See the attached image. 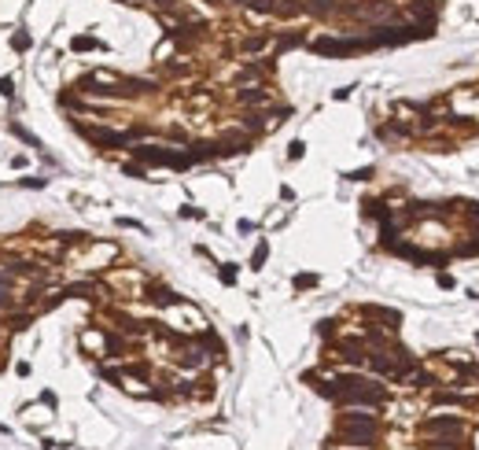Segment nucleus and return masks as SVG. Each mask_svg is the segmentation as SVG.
<instances>
[{
	"label": "nucleus",
	"mask_w": 479,
	"mask_h": 450,
	"mask_svg": "<svg viewBox=\"0 0 479 450\" xmlns=\"http://www.w3.org/2000/svg\"><path fill=\"white\" fill-rule=\"evenodd\" d=\"M421 439H464L468 435V425H464V417L457 413H431L421 421Z\"/></svg>",
	"instance_id": "1"
},
{
	"label": "nucleus",
	"mask_w": 479,
	"mask_h": 450,
	"mask_svg": "<svg viewBox=\"0 0 479 450\" xmlns=\"http://www.w3.org/2000/svg\"><path fill=\"white\" fill-rule=\"evenodd\" d=\"M232 100L240 103V107H262V103H269V89L266 85H240V89L232 92Z\"/></svg>",
	"instance_id": "2"
},
{
	"label": "nucleus",
	"mask_w": 479,
	"mask_h": 450,
	"mask_svg": "<svg viewBox=\"0 0 479 450\" xmlns=\"http://www.w3.org/2000/svg\"><path fill=\"white\" fill-rule=\"evenodd\" d=\"M464 395H454V391H431V406H464Z\"/></svg>",
	"instance_id": "3"
},
{
	"label": "nucleus",
	"mask_w": 479,
	"mask_h": 450,
	"mask_svg": "<svg viewBox=\"0 0 479 450\" xmlns=\"http://www.w3.org/2000/svg\"><path fill=\"white\" fill-rule=\"evenodd\" d=\"M70 48H74V52H93V48H103V44L96 41V37H77V41L70 44Z\"/></svg>",
	"instance_id": "4"
},
{
	"label": "nucleus",
	"mask_w": 479,
	"mask_h": 450,
	"mask_svg": "<svg viewBox=\"0 0 479 450\" xmlns=\"http://www.w3.org/2000/svg\"><path fill=\"white\" fill-rule=\"evenodd\" d=\"M313 284H317V277H313V273H299V277H295V288H299V292H303V288H313Z\"/></svg>",
	"instance_id": "5"
},
{
	"label": "nucleus",
	"mask_w": 479,
	"mask_h": 450,
	"mask_svg": "<svg viewBox=\"0 0 479 450\" xmlns=\"http://www.w3.org/2000/svg\"><path fill=\"white\" fill-rule=\"evenodd\" d=\"M266 255H269V247H266V244H258V247H254V259H251V266L258 269L262 262H266Z\"/></svg>",
	"instance_id": "6"
},
{
	"label": "nucleus",
	"mask_w": 479,
	"mask_h": 450,
	"mask_svg": "<svg viewBox=\"0 0 479 450\" xmlns=\"http://www.w3.org/2000/svg\"><path fill=\"white\" fill-rule=\"evenodd\" d=\"M11 48H15V52H26V48H30V37H26V34H15V37H11Z\"/></svg>",
	"instance_id": "7"
},
{
	"label": "nucleus",
	"mask_w": 479,
	"mask_h": 450,
	"mask_svg": "<svg viewBox=\"0 0 479 450\" xmlns=\"http://www.w3.org/2000/svg\"><path fill=\"white\" fill-rule=\"evenodd\" d=\"M11 92H15V82H11V78H0V96H11Z\"/></svg>",
	"instance_id": "8"
},
{
	"label": "nucleus",
	"mask_w": 479,
	"mask_h": 450,
	"mask_svg": "<svg viewBox=\"0 0 479 450\" xmlns=\"http://www.w3.org/2000/svg\"><path fill=\"white\" fill-rule=\"evenodd\" d=\"M221 281H225V284H232V281H236V269H232V266H225V269H221Z\"/></svg>",
	"instance_id": "9"
}]
</instances>
